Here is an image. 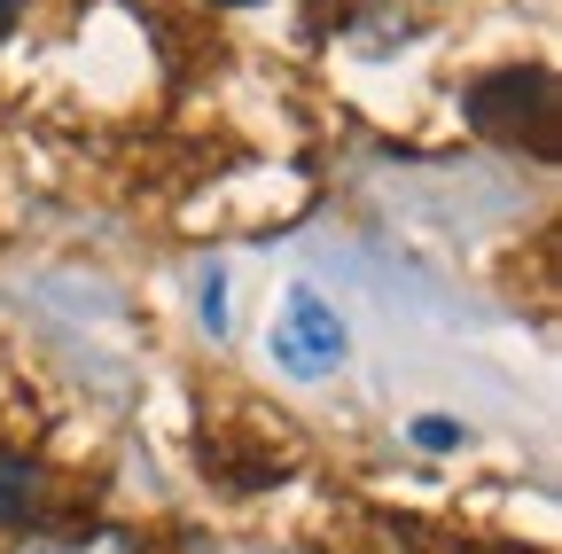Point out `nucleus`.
<instances>
[{
	"instance_id": "f257e3e1",
	"label": "nucleus",
	"mask_w": 562,
	"mask_h": 554,
	"mask_svg": "<svg viewBox=\"0 0 562 554\" xmlns=\"http://www.w3.org/2000/svg\"><path fill=\"white\" fill-rule=\"evenodd\" d=\"M469 125L484 142H539L554 133V79L547 71H501L469 94Z\"/></svg>"
},
{
	"instance_id": "0eeeda50",
	"label": "nucleus",
	"mask_w": 562,
	"mask_h": 554,
	"mask_svg": "<svg viewBox=\"0 0 562 554\" xmlns=\"http://www.w3.org/2000/svg\"><path fill=\"white\" fill-rule=\"evenodd\" d=\"M220 9H250V0H220Z\"/></svg>"
},
{
	"instance_id": "20e7f679",
	"label": "nucleus",
	"mask_w": 562,
	"mask_h": 554,
	"mask_svg": "<svg viewBox=\"0 0 562 554\" xmlns=\"http://www.w3.org/2000/svg\"><path fill=\"white\" fill-rule=\"evenodd\" d=\"M16 554H140V539L117 531V523H102V531H87V539H32V546H16Z\"/></svg>"
},
{
	"instance_id": "423d86ee",
	"label": "nucleus",
	"mask_w": 562,
	"mask_h": 554,
	"mask_svg": "<svg viewBox=\"0 0 562 554\" xmlns=\"http://www.w3.org/2000/svg\"><path fill=\"white\" fill-rule=\"evenodd\" d=\"M24 16V0H0V39H9V24Z\"/></svg>"
},
{
	"instance_id": "39448f33",
	"label": "nucleus",
	"mask_w": 562,
	"mask_h": 554,
	"mask_svg": "<svg viewBox=\"0 0 562 554\" xmlns=\"http://www.w3.org/2000/svg\"><path fill=\"white\" fill-rule=\"evenodd\" d=\"M414 438H422V445H461V430H453V422H422Z\"/></svg>"
},
{
	"instance_id": "f03ea898",
	"label": "nucleus",
	"mask_w": 562,
	"mask_h": 554,
	"mask_svg": "<svg viewBox=\"0 0 562 554\" xmlns=\"http://www.w3.org/2000/svg\"><path fill=\"white\" fill-rule=\"evenodd\" d=\"M281 360H290V368H328V360H344L336 313L313 305V297H297V305H290V328H281Z\"/></svg>"
},
{
	"instance_id": "7ed1b4c3",
	"label": "nucleus",
	"mask_w": 562,
	"mask_h": 554,
	"mask_svg": "<svg viewBox=\"0 0 562 554\" xmlns=\"http://www.w3.org/2000/svg\"><path fill=\"white\" fill-rule=\"evenodd\" d=\"M47 500V468L32 453H0V523H32Z\"/></svg>"
}]
</instances>
